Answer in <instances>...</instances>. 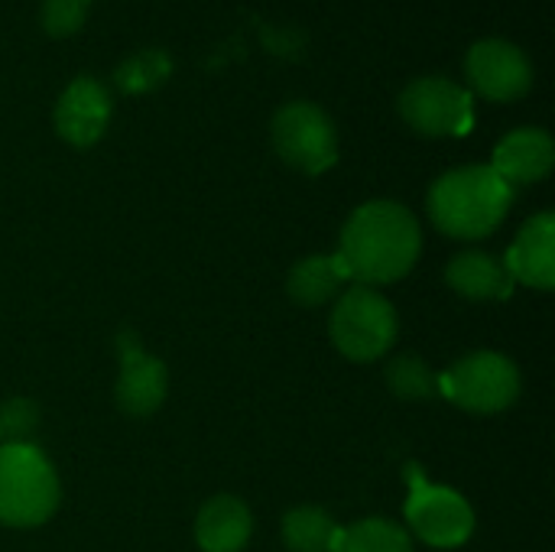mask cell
<instances>
[{"label":"cell","instance_id":"cell-1","mask_svg":"<svg viewBox=\"0 0 555 552\" xmlns=\"http://www.w3.org/2000/svg\"><path fill=\"white\" fill-rule=\"evenodd\" d=\"M423 251V231L410 208L397 202H367L361 205L338 244V257L348 270V280L361 286H384L403 280Z\"/></svg>","mask_w":555,"mask_h":552},{"label":"cell","instance_id":"cell-6","mask_svg":"<svg viewBox=\"0 0 555 552\" xmlns=\"http://www.w3.org/2000/svg\"><path fill=\"white\" fill-rule=\"evenodd\" d=\"M406 524L423 543L436 550H455L475 534V511L459 491L433 485L420 475V468H410Z\"/></svg>","mask_w":555,"mask_h":552},{"label":"cell","instance_id":"cell-9","mask_svg":"<svg viewBox=\"0 0 555 552\" xmlns=\"http://www.w3.org/2000/svg\"><path fill=\"white\" fill-rule=\"evenodd\" d=\"M468 85L488 101H514L530 91L533 65L514 42L504 39H481L465 55Z\"/></svg>","mask_w":555,"mask_h":552},{"label":"cell","instance_id":"cell-5","mask_svg":"<svg viewBox=\"0 0 555 552\" xmlns=\"http://www.w3.org/2000/svg\"><path fill=\"white\" fill-rule=\"evenodd\" d=\"M439 394L468 413H501L520 397V371L498 351H475L439 377Z\"/></svg>","mask_w":555,"mask_h":552},{"label":"cell","instance_id":"cell-10","mask_svg":"<svg viewBox=\"0 0 555 552\" xmlns=\"http://www.w3.org/2000/svg\"><path fill=\"white\" fill-rule=\"evenodd\" d=\"M111 111H114L111 91L98 78L81 75L59 94L52 120L59 137L68 140L72 146H91L107 130Z\"/></svg>","mask_w":555,"mask_h":552},{"label":"cell","instance_id":"cell-14","mask_svg":"<svg viewBox=\"0 0 555 552\" xmlns=\"http://www.w3.org/2000/svg\"><path fill=\"white\" fill-rule=\"evenodd\" d=\"M254 534V517L244 501L231 495L211 498L195 521V540L202 552H241Z\"/></svg>","mask_w":555,"mask_h":552},{"label":"cell","instance_id":"cell-21","mask_svg":"<svg viewBox=\"0 0 555 552\" xmlns=\"http://www.w3.org/2000/svg\"><path fill=\"white\" fill-rule=\"evenodd\" d=\"M91 0H42V26L52 36H72L85 23Z\"/></svg>","mask_w":555,"mask_h":552},{"label":"cell","instance_id":"cell-18","mask_svg":"<svg viewBox=\"0 0 555 552\" xmlns=\"http://www.w3.org/2000/svg\"><path fill=\"white\" fill-rule=\"evenodd\" d=\"M332 552H413V540L400 524L387 517H367L341 530Z\"/></svg>","mask_w":555,"mask_h":552},{"label":"cell","instance_id":"cell-15","mask_svg":"<svg viewBox=\"0 0 555 552\" xmlns=\"http://www.w3.org/2000/svg\"><path fill=\"white\" fill-rule=\"evenodd\" d=\"M449 286L465 299H507L514 293V277L494 254L465 251L446 267Z\"/></svg>","mask_w":555,"mask_h":552},{"label":"cell","instance_id":"cell-11","mask_svg":"<svg viewBox=\"0 0 555 552\" xmlns=\"http://www.w3.org/2000/svg\"><path fill=\"white\" fill-rule=\"evenodd\" d=\"M124 361H120V377H117V403L127 416H150L163 407L166 400V364L153 355H146L137 342L124 338Z\"/></svg>","mask_w":555,"mask_h":552},{"label":"cell","instance_id":"cell-4","mask_svg":"<svg viewBox=\"0 0 555 552\" xmlns=\"http://www.w3.org/2000/svg\"><path fill=\"white\" fill-rule=\"evenodd\" d=\"M328 332L348 361H377L397 342V312L374 286L354 283L338 296Z\"/></svg>","mask_w":555,"mask_h":552},{"label":"cell","instance_id":"cell-8","mask_svg":"<svg viewBox=\"0 0 555 552\" xmlns=\"http://www.w3.org/2000/svg\"><path fill=\"white\" fill-rule=\"evenodd\" d=\"M403 120L426 137H462L472 130V94L449 78H416L400 94Z\"/></svg>","mask_w":555,"mask_h":552},{"label":"cell","instance_id":"cell-7","mask_svg":"<svg viewBox=\"0 0 555 552\" xmlns=\"http://www.w3.org/2000/svg\"><path fill=\"white\" fill-rule=\"evenodd\" d=\"M273 146L299 172L319 176L338 159V133L332 117L309 101H293L273 117Z\"/></svg>","mask_w":555,"mask_h":552},{"label":"cell","instance_id":"cell-20","mask_svg":"<svg viewBox=\"0 0 555 552\" xmlns=\"http://www.w3.org/2000/svg\"><path fill=\"white\" fill-rule=\"evenodd\" d=\"M387 384L400 400H433L439 397V377L420 355H400L387 364Z\"/></svg>","mask_w":555,"mask_h":552},{"label":"cell","instance_id":"cell-12","mask_svg":"<svg viewBox=\"0 0 555 552\" xmlns=\"http://www.w3.org/2000/svg\"><path fill=\"white\" fill-rule=\"evenodd\" d=\"M504 267L511 270L514 283H527L533 290H553L555 286V215L540 211L533 215L517 241L507 251Z\"/></svg>","mask_w":555,"mask_h":552},{"label":"cell","instance_id":"cell-2","mask_svg":"<svg viewBox=\"0 0 555 552\" xmlns=\"http://www.w3.org/2000/svg\"><path fill=\"white\" fill-rule=\"evenodd\" d=\"M514 205V185H507L491 166H462L439 176L429 189L433 224L459 241H478L501 228Z\"/></svg>","mask_w":555,"mask_h":552},{"label":"cell","instance_id":"cell-17","mask_svg":"<svg viewBox=\"0 0 555 552\" xmlns=\"http://www.w3.org/2000/svg\"><path fill=\"white\" fill-rule=\"evenodd\" d=\"M341 527L322 508H296L283 517V543L293 552H332Z\"/></svg>","mask_w":555,"mask_h":552},{"label":"cell","instance_id":"cell-22","mask_svg":"<svg viewBox=\"0 0 555 552\" xmlns=\"http://www.w3.org/2000/svg\"><path fill=\"white\" fill-rule=\"evenodd\" d=\"M36 423H39V410L23 397L0 407V439L3 442H26L23 436L33 433Z\"/></svg>","mask_w":555,"mask_h":552},{"label":"cell","instance_id":"cell-19","mask_svg":"<svg viewBox=\"0 0 555 552\" xmlns=\"http://www.w3.org/2000/svg\"><path fill=\"white\" fill-rule=\"evenodd\" d=\"M172 72V59L163 49H140L124 59L114 72V85L127 94H143L159 88Z\"/></svg>","mask_w":555,"mask_h":552},{"label":"cell","instance_id":"cell-16","mask_svg":"<svg viewBox=\"0 0 555 552\" xmlns=\"http://www.w3.org/2000/svg\"><path fill=\"white\" fill-rule=\"evenodd\" d=\"M348 283V270L338 254H312L302 257L286 280V293L299 306H322L338 296V290Z\"/></svg>","mask_w":555,"mask_h":552},{"label":"cell","instance_id":"cell-13","mask_svg":"<svg viewBox=\"0 0 555 552\" xmlns=\"http://www.w3.org/2000/svg\"><path fill=\"white\" fill-rule=\"evenodd\" d=\"M555 163L553 137L540 127H520L507 133L491 159V169L507 182V185H530L550 176Z\"/></svg>","mask_w":555,"mask_h":552},{"label":"cell","instance_id":"cell-3","mask_svg":"<svg viewBox=\"0 0 555 552\" xmlns=\"http://www.w3.org/2000/svg\"><path fill=\"white\" fill-rule=\"evenodd\" d=\"M59 508L52 462L29 442H0V524L39 527Z\"/></svg>","mask_w":555,"mask_h":552}]
</instances>
